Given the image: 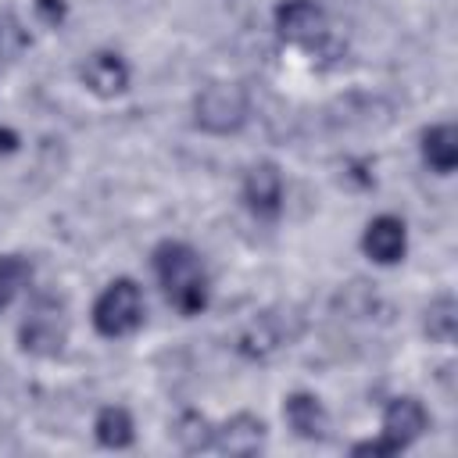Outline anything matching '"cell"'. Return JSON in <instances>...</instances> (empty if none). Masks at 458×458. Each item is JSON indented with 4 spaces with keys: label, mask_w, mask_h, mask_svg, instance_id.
I'll list each match as a JSON object with an SVG mask.
<instances>
[{
    "label": "cell",
    "mask_w": 458,
    "mask_h": 458,
    "mask_svg": "<svg viewBox=\"0 0 458 458\" xmlns=\"http://www.w3.org/2000/svg\"><path fill=\"white\" fill-rule=\"evenodd\" d=\"M175 440L186 447V451H204L215 444V429L208 426V419L200 411H186L179 422H175Z\"/></svg>",
    "instance_id": "cell-16"
},
{
    "label": "cell",
    "mask_w": 458,
    "mask_h": 458,
    "mask_svg": "<svg viewBox=\"0 0 458 458\" xmlns=\"http://www.w3.org/2000/svg\"><path fill=\"white\" fill-rule=\"evenodd\" d=\"M0 150H14V132H0Z\"/></svg>",
    "instance_id": "cell-19"
},
{
    "label": "cell",
    "mask_w": 458,
    "mask_h": 458,
    "mask_svg": "<svg viewBox=\"0 0 458 458\" xmlns=\"http://www.w3.org/2000/svg\"><path fill=\"white\" fill-rule=\"evenodd\" d=\"M243 200L258 218H276L283 208V175L272 161H261L243 179Z\"/></svg>",
    "instance_id": "cell-8"
},
{
    "label": "cell",
    "mask_w": 458,
    "mask_h": 458,
    "mask_svg": "<svg viewBox=\"0 0 458 458\" xmlns=\"http://www.w3.org/2000/svg\"><path fill=\"white\" fill-rule=\"evenodd\" d=\"M215 447L225 454H258L265 447V422L250 411H240L222 429H215Z\"/></svg>",
    "instance_id": "cell-11"
},
{
    "label": "cell",
    "mask_w": 458,
    "mask_h": 458,
    "mask_svg": "<svg viewBox=\"0 0 458 458\" xmlns=\"http://www.w3.org/2000/svg\"><path fill=\"white\" fill-rule=\"evenodd\" d=\"M454 301L451 297H437L429 308H426V333L429 340L437 344H451L454 340V326H458V315H454Z\"/></svg>",
    "instance_id": "cell-15"
},
{
    "label": "cell",
    "mask_w": 458,
    "mask_h": 458,
    "mask_svg": "<svg viewBox=\"0 0 458 458\" xmlns=\"http://www.w3.org/2000/svg\"><path fill=\"white\" fill-rule=\"evenodd\" d=\"M93 433H97V444L100 447H111V451H122L132 444V415L118 404H107L97 411V422H93Z\"/></svg>",
    "instance_id": "cell-13"
},
{
    "label": "cell",
    "mask_w": 458,
    "mask_h": 458,
    "mask_svg": "<svg viewBox=\"0 0 458 458\" xmlns=\"http://www.w3.org/2000/svg\"><path fill=\"white\" fill-rule=\"evenodd\" d=\"M36 7H39V14H43L50 25H57V21L64 18V4H61V0H36Z\"/></svg>",
    "instance_id": "cell-18"
},
{
    "label": "cell",
    "mask_w": 458,
    "mask_h": 458,
    "mask_svg": "<svg viewBox=\"0 0 458 458\" xmlns=\"http://www.w3.org/2000/svg\"><path fill=\"white\" fill-rule=\"evenodd\" d=\"M361 247L376 265H397L404 258V247H408V229L397 215H379L365 225Z\"/></svg>",
    "instance_id": "cell-7"
},
{
    "label": "cell",
    "mask_w": 458,
    "mask_h": 458,
    "mask_svg": "<svg viewBox=\"0 0 458 458\" xmlns=\"http://www.w3.org/2000/svg\"><path fill=\"white\" fill-rule=\"evenodd\" d=\"M25 47V32L14 25V21H0V57H14L18 50Z\"/></svg>",
    "instance_id": "cell-17"
},
{
    "label": "cell",
    "mask_w": 458,
    "mask_h": 458,
    "mask_svg": "<svg viewBox=\"0 0 458 458\" xmlns=\"http://www.w3.org/2000/svg\"><path fill=\"white\" fill-rule=\"evenodd\" d=\"M276 32L286 43L311 50L329 36V21H326V11L315 0H283L276 7Z\"/></svg>",
    "instance_id": "cell-5"
},
{
    "label": "cell",
    "mask_w": 458,
    "mask_h": 458,
    "mask_svg": "<svg viewBox=\"0 0 458 458\" xmlns=\"http://www.w3.org/2000/svg\"><path fill=\"white\" fill-rule=\"evenodd\" d=\"M154 272H157V283L175 311L197 315L208 308V272L200 265V254L190 243L165 240L154 250Z\"/></svg>",
    "instance_id": "cell-1"
},
{
    "label": "cell",
    "mask_w": 458,
    "mask_h": 458,
    "mask_svg": "<svg viewBox=\"0 0 458 458\" xmlns=\"http://www.w3.org/2000/svg\"><path fill=\"white\" fill-rule=\"evenodd\" d=\"M79 75H82V86H86L89 93H97V97H118V93H125V86H129V64H125L114 50H97V54H89Z\"/></svg>",
    "instance_id": "cell-9"
},
{
    "label": "cell",
    "mask_w": 458,
    "mask_h": 458,
    "mask_svg": "<svg viewBox=\"0 0 458 458\" xmlns=\"http://www.w3.org/2000/svg\"><path fill=\"white\" fill-rule=\"evenodd\" d=\"M143 322V293L132 279H114L93 301V329L107 340L136 333Z\"/></svg>",
    "instance_id": "cell-3"
},
{
    "label": "cell",
    "mask_w": 458,
    "mask_h": 458,
    "mask_svg": "<svg viewBox=\"0 0 458 458\" xmlns=\"http://www.w3.org/2000/svg\"><path fill=\"white\" fill-rule=\"evenodd\" d=\"M64 333L68 326H64L61 308L54 301H36L21 322V347L32 354H57L64 344Z\"/></svg>",
    "instance_id": "cell-6"
},
{
    "label": "cell",
    "mask_w": 458,
    "mask_h": 458,
    "mask_svg": "<svg viewBox=\"0 0 458 458\" xmlns=\"http://www.w3.org/2000/svg\"><path fill=\"white\" fill-rule=\"evenodd\" d=\"M250 114V104H247V93L233 82H211L197 93L193 100V118L204 132H236Z\"/></svg>",
    "instance_id": "cell-4"
},
{
    "label": "cell",
    "mask_w": 458,
    "mask_h": 458,
    "mask_svg": "<svg viewBox=\"0 0 458 458\" xmlns=\"http://www.w3.org/2000/svg\"><path fill=\"white\" fill-rule=\"evenodd\" d=\"M283 415H286V426L304 440H322L329 433V415L315 394H304V390L290 394L283 404Z\"/></svg>",
    "instance_id": "cell-10"
},
{
    "label": "cell",
    "mask_w": 458,
    "mask_h": 458,
    "mask_svg": "<svg viewBox=\"0 0 458 458\" xmlns=\"http://www.w3.org/2000/svg\"><path fill=\"white\" fill-rule=\"evenodd\" d=\"M29 279H32V265L21 254H4L0 258V308H7Z\"/></svg>",
    "instance_id": "cell-14"
},
{
    "label": "cell",
    "mask_w": 458,
    "mask_h": 458,
    "mask_svg": "<svg viewBox=\"0 0 458 458\" xmlns=\"http://www.w3.org/2000/svg\"><path fill=\"white\" fill-rule=\"evenodd\" d=\"M422 161L440 175L454 172V165H458V129L451 122H440V125L422 132Z\"/></svg>",
    "instance_id": "cell-12"
},
{
    "label": "cell",
    "mask_w": 458,
    "mask_h": 458,
    "mask_svg": "<svg viewBox=\"0 0 458 458\" xmlns=\"http://www.w3.org/2000/svg\"><path fill=\"white\" fill-rule=\"evenodd\" d=\"M429 426V415L422 408V401L415 397H394L383 411V429L376 440H361L354 444V454H397L408 444H415Z\"/></svg>",
    "instance_id": "cell-2"
}]
</instances>
